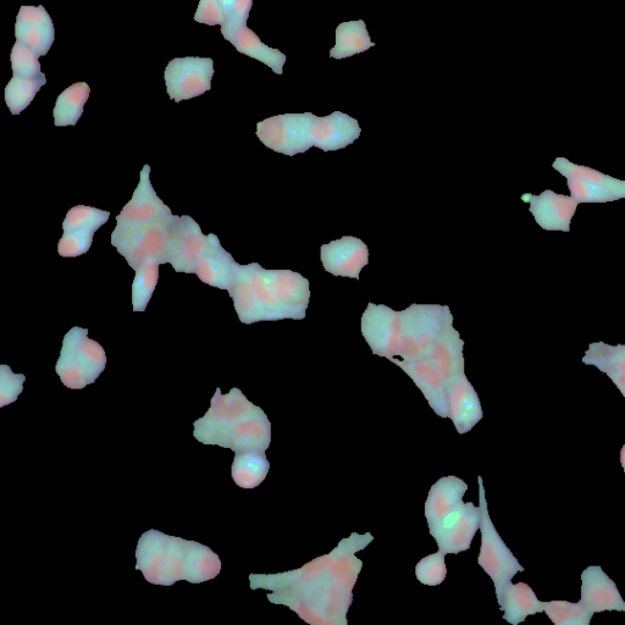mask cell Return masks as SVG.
<instances>
[{"mask_svg":"<svg viewBox=\"0 0 625 625\" xmlns=\"http://www.w3.org/2000/svg\"><path fill=\"white\" fill-rule=\"evenodd\" d=\"M374 540L370 533H353L329 555L317 558L295 571L251 574V589L271 591V604L284 605L313 625H347L352 590L363 562L356 553Z\"/></svg>","mask_w":625,"mask_h":625,"instance_id":"6da1fadb","label":"cell"},{"mask_svg":"<svg viewBox=\"0 0 625 625\" xmlns=\"http://www.w3.org/2000/svg\"><path fill=\"white\" fill-rule=\"evenodd\" d=\"M243 324L304 319L309 304V282L291 270H267L252 263L236 265L228 291Z\"/></svg>","mask_w":625,"mask_h":625,"instance_id":"7a4b0ae2","label":"cell"},{"mask_svg":"<svg viewBox=\"0 0 625 625\" xmlns=\"http://www.w3.org/2000/svg\"><path fill=\"white\" fill-rule=\"evenodd\" d=\"M136 560V569L153 585L171 586L180 580L201 584L221 571L219 556L208 546L154 529L138 540Z\"/></svg>","mask_w":625,"mask_h":625,"instance_id":"3957f363","label":"cell"},{"mask_svg":"<svg viewBox=\"0 0 625 625\" xmlns=\"http://www.w3.org/2000/svg\"><path fill=\"white\" fill-rule=\"evenodd\" d=\"M193 428V436L202 444L229 448L235 453L265 452L271 442L267 414L236 387L226 395L218 387L206 416L196 420Z\"/></svg>","mask_w":625,"mask_h":625,"instance_id":"277c9868","label":"cell"},{"mask_svg":"<svg viewBox=\"0 0 625 625\" xmlns=\"http://www.w3.org/2000/svg\"><path fill=\"white\" fill-rule=\"evenodd\" d=\"M105 365L103 347L88 337V329L75 326L64 337L55 372L69 389L82 390L101 376Z\"/></svg>","mask_w":625,"mask_h":625,"instance_id":"5b68a950","label":"cell"},{"mask_svg":"<svg viewBox=\"0 0 625 625\" xmlns=\"http://www.w3.org/2000/svg\"><path fill=\"white\" fill-rule=\"evenodd\" d=\"M257 136L276 153L295 156L322 147L320 118L311 113L273 116L257 125Z\"/></svg>","mask_w":625,"mask_h":625,"instance_id":"8992f818","label":"cell"},{"mask_svg":"<svg viewBox=\"0 0 625 625\" xmlns=\"http://www.w3.org/2000/svg\"><path fill=\"white\" fill-rule=\"evenodd\" d=\"M479 484V506L481 508V547L478 563L485 573L489 575L495 584L497 601L502 604L503 594L507 586L512 583V579L519 572H524V567L514 557L510 549H508L505 541L502 540L499 533L492 523L488 502H486L485 488L483 478L478 477Z\"/></svg>","mask_w":625,"mask_h":625,"instance_id":"52a82bcc","label":"cell"},{"mask_svg":"<svg viewBox=\"0 0 625 625\" xmlns=\"http://www.w3.org/2000/svg\"><path fill=\"white\" fill-rule=\"evenodd\" d=\"M453 318L448 307L413 306L402 312L400 356L402 361H418L427 357L430 347L439 339Z\"/></svg>","mask_w":625,"mask_h":625,"instance_id":"ba28073f","label":"cell"},{"mask_svg":"<svg viewBox=\"0 0 625 625\" xmlns=\"http://www.w3.org/2000/svg\"><path fill=\"white\" fill-rule=\"evenodd\" d=\"M175 218L147 224H116L112 245L135 271L152 258L162 259L167 264L170 230Z\"/></svg>","mask_w":625,"mask_h":625,"instance_id":"9c48e42d","label":"cell"},{"mask_svg":"<svg viewBox=\"0 0 625 625\" xmlns=\"http://www.w3.org/2000/svg\"><path fill=\"white\" fill-rule=\"evenodd\" d=\"M213 76V59L186 57L171 60L164 80L170 99L180 103L210 91Z\"/></svg>","mask_w":625,"mask_h":625,"instance_id":"30bf717a","label":"cell"},{"mask_svg":"<svg viewBox=\"0 0 625 625\" xmlns=\"http://www.w3.org/2000/svg\"><path fill=\"white\" fill-rule=\"evenodd\" d=\"M208 242V235L203 234L196 220L188 215L176 217L171 225L167 261L176 273L195 274Z\"/></svg>","mask_w":625,"mask_h":625,"instance_id":"8fae6325","label":"cell"},{"mask_svg":"<svg viewBox=\"0 0 625 625\" xmlns=\"http://www.w3.org/2000/svg\"><path fill=\"white\" fill-rule=\"evenodd\" d=\"M362 333L374 355L387 359L400 355L402 312L370 303L363 314Z\"/></svg>","mask_w":625,"mask_h":625,"instance_id":"7c38bea8","label":"cell"},{"mask_svg":"<svg viewBox=\"0 0 625 625\" xmlns=\"http://www.w3.org/2000/svg\"><path fill=\"white\" fill-rule=\"evenodd\" d=\"M481 508L473 502H462L438 527L429 530L439 546V550L448 553L468 551L475 534L480 530Z\"/></svg>","mask_w":625,"mask_h":625,"instance_id":"4fadbf2b","label":"cell"},{"mask_svg":"<svg viewBox=\"0 0 625 625\" xmlns=\"http://www.w3.org/2000/svg\"><path fill=\"white\" fill-rule=\"evenodd\" d=\"M175 215L162 199L157 196L151 184V167L145 165L141 171L138 184L131 201L125 204L121 213L116 217V224H147L154 221L170 220Z\"/></svg>","mask_w":625,"mask_h":625,"instance_id":"5bb4252c","label":"cell"},{"mask_svg":"<svg viewBox=\"0 0 625 625\" xmlns=\"http://www.w3.org/2000/svg\"><path fill=\"white\" fill-rule=\"evenodd\" d=\"M522 199L523 202L530 204V213L534 215L536 224L541 229L571 231L572 219L578 208V203L572 197L546 190L539 196L527 193Z\"/></svg>","mask_w":625,"mask_h":625,"instance_id":"9a60e30c","label":"cell"},{"mask_svg":"<svg viewBox=\"0 0 625 625\" xmlns=\"http://www.w3.org/2000/svg\"><path fill=\"white\" fill-rule=\"evenodd\" d=\"M390 362L398 365L413 380L439 417L448 418L450 408H448L447 383L433 363L428 359L407 362L395 358H391Z\"/></svg>","mask_w":625,"mask_h":625,"instance_id":"2e32d148","label":"cell"},{"mask_svg":"<svg viewBox=\"0 0 625 625\" xmlns=\"http://www.w3.org/2000/svg\"><path fill=\"white\" fill-rule=\"evenodd\" d=\"M580 596L582 605L594 615L606 611L625 612V601L617 584L600 566H590L582 573Z\"/></svg>","mask_w":625,"mask_h":625,"instance_id":"e0dca14e","label":"cell"},{"mask_svg":"<svg viewBox=\"0 0 625 625\" xmlns=\"http://www.w3.org/2000/svg\"><path fill=\"white\" fill-rule=\"evenodd\" d=\"M368 247L356 237H342L322 247L324 268L335 276L359 279L362 269L368 264Z\"/></svg>","mask_w":625,"mask_h":625,"instance_id":"ac0fdd59","label":"cell"},{"mask_svg":"<svg viewBox=\"0 0 625 625\" xmlns=\"http://www.w3.org/2000/svg\"><path fill=\"white\" fill-rule=\"evenodd\" d=\"M447 394L450 408L448 418L459 434L469 433L483 419V408L477 391L467 376L463 375L447 384Z\"/></svg>","mask_w":625,"mask_h":625,"instance_id":"d6986e66","label":"cell"},{"mask_svg":"<svg viewBox=\"0 0 625 625\" xmlns=\"http://www.w3.org/2000/svg\"><path fill=\"white\" fill-rule=\"evenodd\" d=\"M206 253L198 262L195 274L198 279L215 289L229 291L234 280L237 263L221 246L219 237L209 234Z\"/></svg>","mask_w":625,"mask_h":625,"instance_id":"ffe728a7","label":"cell"},{"mask_svg":"<svg viewBox=\"0 0 625 625\" xmlns=\"http://www.w3.org/2000/svg\"><path fill=\"white\" fill-rule=\"evenodd\" d=\"M464 342L453 328V324L448 326L430 347L427 357L430 363L435 365L440 374L444 376L446 383L466 375V361L463 356Z\"/></svg>","mask_w":625,"mask_h":625,"instance_id":"44dd1931","label":"cell"},{"mask_svg":"<svg viewBox=\"0 0 625 625\" xmlns=\"http://www.w3.org/2000/svg\"><path fill=\"white\" fill-rule=\"evenodd\" d=\"M468 491V485L457 477H444L431 486L427 502H425V518L429 530L438 527L452 511L461 505Z\"/></svg>","mask_w":625,"mask_h":625,"instance_id":"7402d4cb","label":"cell"},{"mask_svg":"<svg viewBox=\"0 0 625 625\" xmlns=\"http://www.w3.org/2000/svg\"><path fill=\"white\" fill-rule=\"evenodd\" d=\"M221 35L235 47L237 52L269 66L275 74L284 73L286 55L279 49L270 48L264 44L250 27L243 26L239 30L221 33Z\"/></svg>","mask_w":625,"mask_h":625,"instance_id":"603a6c76","label":"cell"},{"mask_svg":"<svg viewBox=\"0 0 625 625\" xmlns=\"http://www.w3.org/2000/svg\"><path fill=\"white\" fill-rule=\"evenodd\" d=\"M500 608L503 611V619L513 625L523 623L527 617L536 613L544 612L542 602L534 590L525 583L508 585Z\"/></svg>","mask_w":625,"mask_h":625,"instance_id":"cb8c5ba5","label":"cell"},{"mask_svg":"<svg viewBox=\"0 0 625 625\" xmlns=\"http://www.w3.org/2000/svg\"><path fill=\"white\" fill-rule=\"evenodd\" d=\"M375 43L370 38L367 25L363 20L348 21L336 29V44L330 52V58L342 60L353 55L367 52Z\"/></svg>","mask_w":625,"mask_h":625,"instance_id":"d4e9b609","label":"cell"},{"mask_svg":"<svg viewBox=\"0 0 625 625\" xmlns=\"http://www.w3.org/2000/svg\"><path fill=\"white\" fill-rule=\"evenodd\" d=\"M270 463L265 452L248 451L236 453L232 463V479L242 489H256L269 473Z\"/></svg>","mask_w":625,"mask_h":625,"instance_id":"484cf974","label":"cell"},{"mask_svg":"<svg viewBox=\"0 0 625 625\" xmlns=\"http://www.w3.org/2000/svg\"><path fill=\"white\" fill-rule=\"evenodd\" d=\"M553 169L564 176V178L583 179L590 182L600 190L605 191L613 198V202L625 198V181L612 178L610 175L602 174L600 171L577 165L569 162L566 158H557L552 165Z\"/></svg>","mask_w":625,"mask_h":625,"instance_id":"4316f807","label":"cell"},{"mask_svg":"<svg viewBox=\"0 0 625 625\" xmlns=\"http://www.w3.org/2000/svg\"><path fill=\"white\" fill-rule=\"evenodd\" d=\"M91 88L86 82H77L60 94L53 110L54 124L58 127L75 126L84 114Z\"/></svg>","mask_w":625,"mask_h":625,"instance_id":"83f0119b","label":"cell"},{"mask_svg":"<svg viewBox=\"0 0 625 625\" xmlns=\"http://www.w3.org/2000/svg\"><path fill=\"white\" fill-rule=\"evenodd\" d=\"M110 213L105 210L76 206L71 208L66 214L63 230L64 234H73L82 237H90L93 239L98 229L107 223Z\"/></svg>","mask_w":625,"mask_h":625,"instance_id":"f1b7e54d","label":"cell"},{"mask_svg":"<svg viewBox=\"0 0 625 625\" xmlns=\"http://www.w3.org/2000/svg\"><path fill=\"white\" fill-rule=\"evenodd\" d=\"M164 264L162 259H148L136 270L134 284H132V307L134 312H145L153 296L159 279V267Z\"/></svg>","mask_w":625,"mask_h":625,"instance_id":"f546056e","label":"cell"},{"mask_svg":"<svg viewBox=\"0 0 625 625\" xmlns=\"http://www.w3.org/2000/svg\"><path fill=\"white\" fill-rule=\"evenodd\" d=\"M47 84L46 75L37 79H25V77L13 76L5 87V103L10 113L19 115L29 107L36 94Z\"/></svg>","mask_w":625,"mask_h":625,"instance_id":"4dcf8cb0","label":"cell"},{"mask_svg":"<svg viewBox=\"0 0 625 625\" xmlns=\"http://www.w3.org/2000/svg\"><path fill=\"white\" fill-rule=\"evenodd\" d=\"M583 363L594 365L600 372L613 369L625 374V345L611 346L605 342H595L585 352Z\"/></svg>","mask_w":625,"mask_h":625,"instance_id":"1f68e13d","label":"cell"},{"mask_svg":"<svg viewBox=\"0 0 625 625\" xmlns=\"http://www.w3.org/2000/svg\"><path fill=\"white\" fill-rule=\"evenodd\" d=\"M542 606L547 617L556 625H589L594 616L580 601L578 604L568 601L542 602Z\"/></svg>","mask_w":625,"mask_h":625,"instance_id":"d6a6232c","label":"cell"},{"mask_svg":"<svg viewBox=\"0 0 625 625\" xmlns=\"http://www.w3.org/2000/svg\"><path fill=\"white\" fill-rule=\"evenodd\" d=\"M15 37L29 47L38 57H43L52 48L55 38L53 27L15 24Z\"/></svg>","mask_w":625,"mask_h":625,"instance_id":"836d02e7","label":"cell"},{"mask_svg":"<svg viewBox=\"0 0 625 625\" xmlns=\"http://www.w3.org/2000/svg\"><path fill=\"white\" fill-rule=\"evenodd\" d=\"M38 55L29 47L16 41L11 52V69L13 76L25 77V79H37L44 74L41 71V63Z\"/></svg>","mask_w":625,"mask_h":625,"instance_id":"e575fe53","label":"cell"},{"mask_svg":"<svg viewBox=\"0 0 625 625\" xmlns=\"http://www.w3.org/2000/svg\"><path fill=\"white\" fill-rule=\"evenodd\" d=\"M446 553L438 551L423 558L417 564L416 577L420 583L428 586H438L446 579Z\"/></svg>","mask_w":625,"mask_h":625,"instance_id":"d590c367","label":"cell"},{"mask_svg":"<svg viewBox=\"0 0 625 625\" xmlns=\"http://www.w3.org/2000/svg\"><path fill=\"white\" fill-rule=\"evenodd\" d=\"M25 380L24 374H14L8 365H0V407L18 400L24 391Z\"/></svg>","mask_w":625,"mask_h":625,"instance_id":"8d00e7d4","label":"cell"},{"mask_svg":"<svg viewBox=\"0 0 625 625\" xmlns=\"http://www.w3.org/2000/svg\"><path fill=\"white\" fill-rule=\"evenodd\" d=\"M253 7V0H234L228 18L225 19L224 25L221 26V33L239 30L243 26H247V20Z\"/></svg>","mask_w":625,"mask_h":625,"instance_id":"74e56055","label":"cell"},{"mask_svg":"<svg viewBox=\"0 0 625 625\" xmlns=\"http://www.w3.org/2000/svg\"><path fill=\"white\" fill-rule=\"evenodd\" d=\"M193 20L208 26L220 25L225 22L224 11L221 10L218 0H199Z\"/></svg>","mask_w":625,"mask_h":625,"instance_id":"f35d334b","label":"cell"},{"mask_svg":"<svg viewBox=\"0 0 625 625\" xmlns=\"http://www.w3.org/2000/svg\"><path fill=\"white\" fill-rule=\"evenodd\" d=\"M16 24L29 26H47L53 27V21L48 11L40 5V7H21Z\"/></svg>","mask_w":625,"mask_h":625,"instance_id":"ab89813d","label":"cell"},{"mask_svg":"<svg viewBox=\"0 0 625 625\" xmlns=\"http://www.w3.org/2000/svg\"><path fill=\"white\" fill-rule=\"evenodd\" d=\"M602 373H605L612 380V383L618 387L625 398V374L613 369H606Z\"/></svg>","mask_w":625,"mask_h":625,"instance_id":"60d3db41","label":"cell"},{"mask_svg":"<svg viewBox=\"0 0 625 625\" xmlns=\"http://www.w3.org/2000/svg\"><path fill=\"white\" fill-rule=\"evenodd\" d=\"M218 3L220 5L221 10L224 11L225 19L228 18L231 8H232V3H234V0H218Z\"/></svg>","mask_w":625,"mask_h":625,"instance_id":"b9f144b4","label":"cell"},{"mask_svg":"<svg viewBox=\"0 0 625 625\" xmlns=\"http://www.w3.org/2000/svg\"><path fill=\"white\" fill-rule=\"evenodd\" d=\"M621 464H622L624 474H625V445L622 447V451H621Z\"/></svg>","mask_w":625,"mask_h":625,"instance_id":"7bdbcfd3","label":"cell"}]
</instances>
